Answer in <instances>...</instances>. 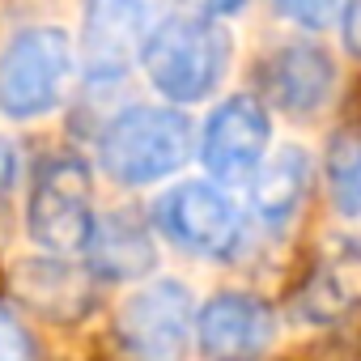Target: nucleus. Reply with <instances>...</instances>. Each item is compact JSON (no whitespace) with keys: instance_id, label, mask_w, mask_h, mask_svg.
<instances>
[{"instance_id":"f257e3e1","label":"nucleus","mask_w":361,"mask_h":361,"mask_svg":"<svg viewBox=\"0 0 361 361\" xmlns=\"http://www.w3.org/2000/svg\"><path fill=\"white\" fill-rule=\"evenodd\" d=\"M230 51L234 39L221 22L200 13H170L145 43L140 64L166 102L188 106V102H204L226 81Z\"/></svg>"},{"instance_id":"f03ea898","label":"nucleus","mask_w":361,"mask_h":361,"mask_svg":"<svg viewBox=\"0 0 361 361\" xmlns=\"http://www.w3.org/2000/svg\"><path fill=\"white\" fill-rule=\"evenodd\" d=\"M192 157V119L174 106H128L98 136V161L123 188L170 178Z\"/></svg>"},{"instance_id":"7ed1b4c3","label":"nucleus","mask_w":361,"mask_h":361,"mask_svg":"<svg viewBox=\"0 0 361 361\" xmlns=\"http://www.w3.org/2000/svg\"><path fill=\"white\" fill-rule=\"evenodd\" d=\"M77 47L60 26H26L0 47V115L5 119H43L51 115L73 85Z\"/></svg>"},{"instance_id":"20e7f679","label":"nucleus","mask_w":361,"mask_h":361,"mask_svg":"<svg viewBox=\"0 0 361 361\" xmlns=\"http://www.w3.org/2000/svg\"><path fill=\"white\" fill-rule=\"evenodd\" d=\"M94 183H90V166L81 157L56 153L43 157L35 170V183L26 196V234L35 247L47 255L64 259L85 251L94 234Z\"/></svg>"},{"instance_id":"39448f33","label":"nucleus","mask_w":361,"mask_h":361,"mask_svg":"<svg viewBox=\"0 0 361 361\" xmlns=\"http://www.w3.org/2000/svg\"><path fill=\"white\" fill-rule=\"evenodd\" d=\"M170 18V0H85L77 64L90 85H115L140 60L153 30Z\"/></svg>"},{"instance_id":"423d86ee","label":"nucleus","mask_w":361,"mask_h":361,"mask_svg":"<svg viewBox=\"0 0 361 361\" xmlns=\"http://www.w3.org/2000/svg\"><path fill=\"white\" fill-rule=\"evenodd\" d=\"M196 327L192 289L178 281L140 285L115 314V340L128 361H183Z\"/></svg>"},{"instance_id":"0eeeda50","label":"nucleus","mask_w":361,"mask_h":361,"mask_svg":"<svg viewBox=\"0 0 361 361\" xmlns=\"http://www.w3.org/2000/svg\"><path fill=\"white\" fill-rule=\"evenodd\" d=\"M157 230L192 255H204V259H226L238 251V238H243V217L234 209V200L213 188V183H178L170 188L157 209Z\"/></svg>"},{"instance_id":"6e6552de","label":"nucleus","mask_w":361,"mask_h":361,"mask_svg":"<svg viewBox=\"0 0 361 361\" xmlns=\"http://www.w3.org/2000/svg\"><path fill=\"white\" fill-rule=\"evenodd\" d=\"M268 140H272L268 106L255 94H234L209 115L200 136V161L217 183H243L264 166Z\"/></svg>"},{"instance_id":"1a4fd4ad","label":"nucleus","mask_w":361,"mask_h":361,"mask_svg":"<svg viewBox=\"0 0 361 361\" xmlns=\"http://www.w3.org/2000/svg\"><path fill=\"white\" fill-rule=\"evenodd\" d=\"M196 340L209 361H259L272 344V310L251 293H217L196 310Z\"/></svg>"},{"instance_id":"9d476101","label":"nucleus","mask_w":361,"mask_h":361,"mask_svg":"<svg viewBox=\"0 0 361 361\" xmlns=\"http://www.w3.org/2000/svg\"><path fill=\"white\" fill-rule=\"evenodd\" d=\"M259 81L272 106L289 115H314L336 90V64L314 43H285L268 51V60L259 64Z\"/></svg>"},{"instance_id":"9b49d317","label":"nucleus","mask_w":361,"mask_h":361,"mask_svg":"<svg viewBox=\"0 0 361 361\" xmlns=\"http://www.w3.org/2000/svg\"><path fill=\"white\" fill-rule=\"evenodd\" d=\"M293 306H298L302 323H336V319L353 314L361 306V247L340 243L327 255H319L314 268L306 272Z\"/></svg>"},{"instance_id":"f8f14e48","label":"nucleus","mask_w":361,"mask_h":361,"mask_svg":"<svg viewBox=\"0 0 361 361\" xmlns=\"http://www.w3.org/2000/svg\"><path fill=\"white\" fill-rule=\"evenodd\" d=\"M85 264L98 281H136L149 276L157 264L153 234L132 213H106L94 217V234L85 243Z\"/></svg>"},{"instance_id":"ddd939ff","label":"nucleus","mask_w":361,"mask_h":361,"mask_svg":"<svg viewBox=\"0 0 361 361\" xmlns=\"http://www.w3.org/2000/svg\"><path fill=\"white\" fill-rule=\"evenodd\" d=\"M310 192V157L302 149H281L251 174V209L264 226H285L298 217Z\"/></svg>"},{"instance_id":"4468645a","label":"nucleus","mask_w":361,"mask_h":361,"mask_svg":"<svg viewBox=\"0 0 361 361\" xmlns=\"http://www.w3.org/2000/svg\"><path fill=\"white\" fill-rule=\"evenodd\" d=\"M22 293L30 306H39L43 314H77L85 302H90V289H85V276L77 268H68L64 259H39V264H22Z\"/></svg>"},{"instance_id":"2eb2a0df","label":"nucleus","mask_w":361,"mask_h":361,"mask_svg":"<svg viewBox=\"0 0 361 361\" xmlns=\"http://www.w3.org/2000/svg\"><path fill=\"white\" fill-rule=\"evenodd\" d=\"M327 183L344 217L361 213V128H340L327 145Z\"/></svg>"},{"instance_id":"dca6fc26","label":"nucleus","mask_w":361,"mask_h":361,"mask_svg":"<svg viewBox=\"0 0 361 361\" xmlns=\"http://www.w3.org/2000/svg\"><path fill=\"white\" fill-rule=\"evenodd\" d=\"M272 9H276L285 22L302 26V30H323V26L336 22L340 0H272Z\"/></svg>"},{"instance_id":"f3484780","label":"nucleus","mask_w":361,"mask_h":361,"mask_svg":"<svg viewBox=\"0 0 361 361\" xmlns=\"http://www.w3.org/2000/svg\"><path fill=\"white\" fill-rule=\"evenodd\" d=\"M0 361H39L30 327L9 306H0Z\"/></svg>"},{"instance_id":"a211bd4d","label":"nucleus","mask_w":361,"mask_h":361,"mask_svg":"<svg viewBox=\"0 0 361 361\" xmlns=\"http://www.w3.org/2000/svg\"><path fill=\"white\" fill-rule=\"evenodd\" d=\"M340 35H344V47H348V56H357V60H361V0H348V5H344Z\"/></svg>"},{"instance_id":"6ab92c4d","label":"nucleus","mask_w":361,"mask_h":361,"mask_svg":"<svg viewBox=\"0 0 361 361\" xmlns=\"http://www.w3.org/2000/svg\"><path fill=\"white\" fill-rule=\"evenodd\" d=\"M13 178H18V149H13V140L0 136V196L13 188Z\"/></svg>"},{"instance_id":"aec40b11","label":"nucleus","mask_w":361,"mask_h":361,"mask_svg":"<svg viewBox=\"0 0 361 361\" xmlns=\"http://www.w3.org/2000/svg\"><path fill=\"white\" fill-rule=\"evenodd\" d=\"M200 5V18H230V13H238V9H247L251 0H196Z\"/></svg>"}]
</instances>
